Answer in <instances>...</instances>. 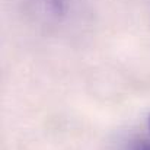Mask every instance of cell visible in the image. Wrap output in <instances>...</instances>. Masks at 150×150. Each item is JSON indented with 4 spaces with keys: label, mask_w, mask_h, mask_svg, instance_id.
<instances>
[{
    "label": "cell",
    "mask_w": 150,
    "mask_h": 150,
    "mask_svg": "<svg viewBox=\"0 0 150 150\" xmlns=\"http://www.w3.org/2000/svg\"><path fill=\"white\" fill-rule=\"evenodd\" d=\"M149 130H150V117H149Z\"/></svg>",
    "instance_id": "7a4b0ae2"
},
{
    "label": "cell",
    "mask_w": 150,
    "mask_h": 150,
    "mask_svg": "<svg viewBox=\"0 0 150 150\" xmlns=\"http://www.w3.org/2000/svg\"><path fill=\"white\" fill-rule=\"evenodd\" d=\"M130 150H150V140H139L131 146Z\"/></svg>",
    "instance_id": "6da1fadb"
}]
</instances>
